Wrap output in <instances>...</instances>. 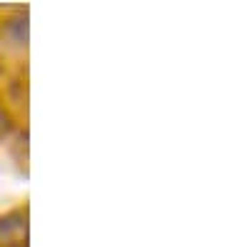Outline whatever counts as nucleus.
<instances>
[]
</instances>
